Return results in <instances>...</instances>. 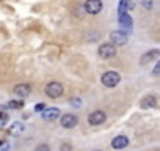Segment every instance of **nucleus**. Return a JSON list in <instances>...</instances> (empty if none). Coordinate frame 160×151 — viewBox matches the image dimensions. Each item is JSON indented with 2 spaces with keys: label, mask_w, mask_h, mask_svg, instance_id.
<instances>
[{
  "label": "nucleus",
  "mask_w": 160,
  "mask_h": 151,
  "mask_svg": "<svg viewBox=\"0 0 160 151\" xmlns=\"http://www.w3.org/2000/svg\"><path fill=\"white\" fill-rule=\"evenodd\" d=\"M129 145V138L126 137V135H118V137H115L113 140H112V146L115 148V149H122V148H126Z\"/></svg>",
  "instance_id": "9d476101"
},
{
  "label": "nucleus",
  "mask_w": 160,
  "mask_h": 151,
  "mask_svg": "<svg viewBox=\"0 0 160 151\" xmlns=\"http://www.w3.org/2000/svg\"><path fill=\"white\" fill-rule=\"evenodd\" d=\"M158 55H160V50H158V49H152L151 52H148V54H144V55L141 57V65H146L148 61L155 60Z\"/></svg>",
  "instance_id": "f8f14e48"
},
{
  "label": "nucleus",
  "mask_w": 160,
  "mask_h": 151,
  "mask_svg": "<svg viewBox=\"0 0 160 151\" xmlns=\"http://www.w3.org/2000/svg\"><path fill=\"white\" fill-rule=\"evenodd\" d=\"M24 106V101H10L7 104V109H21Z\"/></svg>",
  "instance_id": "2eb2a0df"
},
{
  "label": "nucleus",
  "mask_w": 160,
  "mask_h": 151,
  "mask_svg": "<svg viewBox=\"0 0 160 151\" xmlns=\"http://www.w3.org/2000/svg\"><path fill=\"white\" fill-rule=\"evenodd\" d=\"M77 123H78V118L72 113H66V115L61 117V126L66 128V129H71V128L77 126Z\"/></svg>",
  "instance_id": "0eeeda50"
},
{
  "label": "nucleus",
  "mask_w": 160,
  "mask_h": 151,
  "mask_svg": "<svg viewBox=\"0 0 160 151\" xmlns=\"http://www.w3.org/2000/svg\"><path fill=\"white\" fill-rule=\"evenodd\" d=\"M10 149V145L7 143V142H2L0 143V151H8Z\"/></svg>",
  "instance_id": "a211bd4d"
},
{
  "label": "nucleus",
  "mask_w": 160,
  "mask_h": 151,
  "mask_svg": "<svg viewBox=\"0 0 160 151\" xmlns=\"http://www.w3.org/2000/svg\"><path fill=\"white\" fill-rule=\"evenodd\" d=\"M102 10V0H87L85 2V11L90 14H99Z\"/></svg>",
  "instance_id": "7ed1b4c3"
},
{
  "label": "nucleus",
  "mask_w": 160,
  "mask_h": 151,
  "mask_svg": "<svg viewBox=\"0 0 160 151\" xmlns=\"http://www.w3.org/2000/svg\"><path fill=\"white\" fill-rule=\"evenodd\" d=\"M98 52H99V57H101V58H112V57H115L116 49H115V44L107 43V44H102Z\"/></svg>",
  "instance_id": "20e7f679"
},
{
  "label": "nucleus",
  "mask_w": 160,
  "mask_h": 151,
  "mask_svg": "<svg viewBox=\"0 0 160 151\" xmlns=\"http://www.w3.org/2000/svg\"><path fill=\"white\" fill-rule=\"evenodd\" d=\"M35 110H36V112H42V110H44V104H38V106L35 107Z\"/></svg>",
  "instance_id": "4be33fe9"
},
{
  "label": "nucleus",
  "mask_w": 160,
  "mask_h": 151,
  "mask_svg": "<svg viewBox=\"0 0 160 151\" xmlns=\"http://www.w3.org/2000/svg\"><path fill=\"white\" fill-rule=\"evenodd\" d=\"M140 106H141L143 109H149V107H155V106H157V98H155V96H152V95H148V96H144V98L141 99V102H140Z\"/></svg>",
  "instance_id": "9b49d317"
},
{
  "label": "nucleus",
  "mask_w": 160,
  "mask_h": 151,
  "mask_svg": "<svg viewBox=\"0 0 160 151\" xmlns=\"http://www.w3.org/2000/svg\"><path fill=\"white\" fill-rule=\"evenodd\" d=\"M105 113L102 112V110H96V112H93V113H90V117H88V123L91 124V126H99V124H102L104 121H105Z\"/></svg>",
  "instance_id": "39448f33"
},
{
  "label": "nucleus",
  "mask_w": 160,
  "mask_h": 151,
  "mask_svg": "<svg viewBox=\"0 0 160 151\" xmlns=\"http://www.w3.org/2000/svg\"><path fill=\"white\" fill-rule=\"evenodd\" d=\"M46 95L49 96V98H52V99H55V98H60L61 95H63V91H64V88H63V85L60 84V82H50V84H47L46 85Z\"/></svg>",
  "instance_id": "f03ea898"
},
{
  "label": "nucleus",
  "mask_w": 160,
  "mask_h": 151,
  "mask_svg": "<svg viewBox=\"0 0 160 151\" xmlns=\"http://www.w3.org/2000/svg\"><path fill=\"white\" fill-rule=\"evenodd\" d=\"M127 2L129 0H121L119 2V8H118V11H119V14H124V13H127Z\"/></svg>",
  "instance_id": "dca6fc26"
},
{
  "label": "nucleus",
  "mask_w": 160,
  "mask_h": 151,
  "mask_svg": "<svg viewBox=\"0 0 160 151\" xmlns=\"http://www.w3.org/2000/svg\"><path fill=\"white\" fill-rule=\"evenodd\" d=\"M58 117H60V109H57V107H49V109L42 110V118L46 121H53Z\"/></svg>",
  "instance_id": "1a4fd4ad"
},
{
  "label": "nucleus",
  "mask_w": 160,
  "mask_h": 151,
  "mask_svg": "<svg viewBox=\"0 0 160 151\" xmlns=\"http://www.w3.org/2000/svg\"><path fill=\"white\" fill-rule=\"evenodd\" d=\"M2 126H3V121H0V129H2Z\"/></svg>",
  "instance_id": "b1692460"
},
{
  "label": "nucleus",
  "mask_w": 160,
  "mask_h": 151,
  "mask_svg": "<svg viewBox=\"0 0 160 151\" xmlns=\"http://www.w3.org/2000/svg\"><path fill=\"white\" fill-rule=\"evenodd\" d=\"M13 91H14L16 96H19V98H25V96H28V95L32 93V87H30L28 84H19V85L14 87Z\"/></svg>",
  "instance_id": "6e6552de"
},
{
  "label": "nucleus",
  "mask_w": 160,
  "mask_h": 151,
  "mask_svg": "<svg viewBox=\"0 0 160 151\" xmlns=\"http://www.w3.org/2000/svg\"><path fill=\"white\" fill-rule=\"evenodd\" d=\"M152 74H154V76H158V74H160V60L157 61V65H155V68H154Z\"/></svg>",
  "instance_id": "6ab92c4d"
},
{
  "label": "nucleus",
  "mask_w": 160,
  "mask_h": 151,
  "mask_svg": "<svg viewBox=\"0 0 160 151\" xmlns=\"http://www.w3.org/2000/svg\"><path fill=\"white\" fill-rule=\"evenodd\" d=\"M60 149H61V151H71L72 148H71V145H69V143H63Z\"/></svg>",
  "instance_id": "412c9836"
},
{
  "label": "nucleus",
  "mask_w": 160,
  "mask_h": 151,
  "mask_svg": "<svg viewBox=\"0 0 160 151\" xmlns=\"http://www.w3.org/2000/svg\"><path fill=\"white\" fill-rule=\"evenodd\" d=\"M24 129H25V126H24L22 123H14V124L10 128V132H11L13 135H16V134H21Z\"/></svg>",
  "instance_id": "4468645a"
},
{
  "label": "nucleus",
  "mask_w": 160,
  "mask_h": 151,
  "mask_svg": "<svg viewBox=\"0 0 160 151\" xmlns=\"http://www.w3.org/2000/svg\"><path fill=\"white\" fill-rule=\"evenodd\" d=\"M119 24L121 25H126V27H132V18L124 13V14H119Z\"/></svg>",
  "instance_id": "ddd939ff"
},
{
  "label": "nucleus",
  "mask_w": 160,
  "mask_h": 151,
  "mask_svg": "<svg viewBox=\"0 0 160 151\" xmlns=\"http://www.w3.org/2000/svg\"><path fill=\"white\" fill-rule=\"evenodd\" d=\"M143 5H144V8H151V0H144V2H143Z\"/></svg>",
  "instance_id": "5701e85b"
},
{
  "label": "nucleus",
  "mask_w": 160,
  "mask_h": 151,
  "mask_svg": "<svg viewBox=\"0 0 160 151\" xmlns=\"http://www.w3.org/2000/svg\"><path fill=\"white\" fill-rule=\"evenodd\" d=\"M102 84L105 85V87H108V88H113V87H116L118 84H119V81H121V76L116 72V71H107V72H104L102 74Z\"/></svg>",
  "instance_id": "f257e3e1"
},
{
  "label": "nucleus",
  "mask_w": 160,
  "mask_h": 151,
  "mask_svg": "<svg viewBox=\"0 0 160 151\" xmlns=\"http://www.w3.org/2000/svg\"><path fill=\"white\" fill-rule=\"evenodd\" d=\"M110 39H112V43H113L115 46H124V44L127 43V35H126L124 32L116 30V32H112V33H110Z\"/></svg>",
  "instance_id": "423d86ee"
},
{
  "label": "nucleus",
  "mask_w": 160,
  "mask_h": 151,
  "mask_svg": "<svg viewBox=\"0 0 160 151\" xmlns=\"http://www.w3.org/2000/svg\"><path fill=\"white\" fill-rule=\"evenodd\" d=\"M35 151H50V148H49V145L42 143V145H38V146L35 148Z\"/></svg>",
  "instance_id": "f3484780"
},
{
  "label": "nucleus",
  "mask_w": 160,
  "mask_h": 151,
  "mask_svg": "<svg viewBox=\"0 0 160 151\" xmlns=\"http://www.w3.org/2000/svg\"><path fill=\"white\" fill-rule=\"evenodd\" d=\"M0 121H8V115L5 113V112H2V110H0Z\"/></svg>",
  "instance_id": "aec40b11"
}]
</instances>
